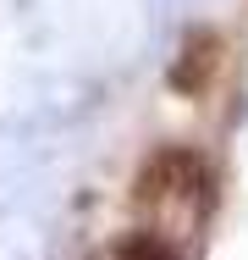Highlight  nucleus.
<instances>
[{
  "instance_id": "1",
  "label": "nucleus",
  "mask_w": 248,
  "mask_h": 260,
  "mask_svg": "<svg viewBox=\"0 0 248 260\" xmlns=\"http://www.w3.org/2000/svg\"><path fill=\"white\" fill-rule=\"evenodd\" d=\"M133 200H138V216L149 221L144 238L171 249V238L198 233V221L210 210V166L193 150H160L154 160H144Z\"/></svg>"
},
{
  "instance_id": "2",
  "label": "nucleus",
  "mask_w": 248,
  "mask_h": 260,
  "mask_svg": "<svg viewBox=\"0 0 248 260\" xmlns=\"http://www.w3.org/2000/svg\"><path fill=\"white\" fill-rule=\"evenodd\" d=\"M215 67V39L210 34H198V39H188V50H182V67H177V89H198L204 83V72Z\"/></svg>"
},
{
  "instance_id": "3",
  "label": "nucleus",
  "mask_w": 248,
  "mask_h": 260,
  "mask_svg": "<svg viewBox=\"0 0 248 260\" xmlns=\"http://www.w3.org/2000/svg\"><path fill=\"white\" fill-rule=\"evenodd\" d=\"M116 260H182V255H177V249H166V244H154V238H133Z\"/></svg>"
}]
</instances>
